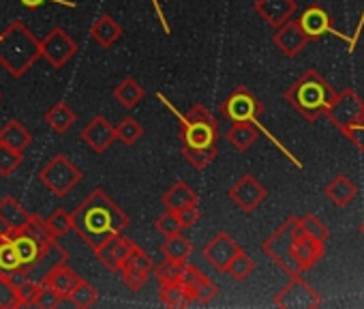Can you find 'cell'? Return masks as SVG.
Listing matches in <instances>:
<instances>
[{
  "mask_svg": "<svg viewBox=\"0 0 364 309\" xmlns=\"http://www.w3.org/2000/svg\"><path fill=\"white\" fill-rule=\"evenodd\" d=\"M37 177L54 198H67L80 185L84 174L67 154L58 152L39 170Z\"/></svg>",
  "mask_w": 364,
  "mask_h": 309,
  "instance_id": "obj_6",
  "label": "cell"
},
{
  "mask_svg": "<svg viewBox=\"0 0 364 309\" xmlns=\"http://www.w3.org/2000/svg\"><path fill=\"white\" fill-rule=\"evenodd\" d=\"M67 300H69L71 305L80 307V309H88V307H95V305H97V300H99V290H97L90 281H86L84 277H80L77 283L73 286V290L69 292Z\"/></svg>",
  "mask_w": 364,
  "mask_h": 309,
  "instance_id": "obj_33",
  "label": "cell"
},
{
  "mask_svg": "<svg viewBox=\"0 0 364 309\" xmlns=\"http://www.w3.org/2000/svg\"><path fill=\"white\" fill-rule=\"evenodd\" d=\"M176 217L182 226V230H189L200 221V206L198 204H187L176 211Z\"/></svg>",
  "mask_w": 364,
  "mask_h": 309,
  "instance_id": "obj_45",
  "label": "cell"
},
{
  "mask_svg": "<svg viewBox=\"0 0 364 309\" xmlns=\"http://www.w3.org/2000/svg\"><path fill=\"white\" fill-rule=\"evenodd\" d=\"M116 142H122L124 146H135L141 137H144V127L137 118L133 116H124L116 127Z\"/></svg>",
  "mask_w": 364,
  "mask_h": 309,
  "instance_id": "obj_34",
  "label": "cell"
},
{
  "mask_svg": "<svg viewBox=\"0 0 364 309\" xmlns=\"http://www.w3.org/2000/svg\"><path fill=\"white\" fill-rule=\"evenodd\" d=\"M154 228H156V232H161L163 236H171V234L182 232V226H180V221H178V217H176V211H169V209H167L161 217L154 219Z\"/></svg>",
  "mask_w": 364,
  "mask_h": 309,
  "instance_id": "obj_44",
  "label": "cell"
},
{
  "mask_svg": "<svg viewBox=\"0 0 364 309\" xmlns=\"http://www.w3.org/2000/svg\"><path fill=\"white\" fill-rule=\"evenodd\" d=\"M362 110H364V101L353 90L347 88V90H343V93H338V95L332 97V101L326 108V114L330 116V120L343 133H347L360 120Z\"/></svg>",
  "mask_w": 364,
  "mask_h": 309,
  "instance_id": "obj_8",
  "label": "cell"
},
{
  "mask_svg": "<svg viewBox=\"0 0 364 309\" xmlns=\"http://www.w3.org/2000/svg\"><path fill=\"white\" fill-rule=\"evenodd\" d=\"M22 232H24V234H28L31 239H35L41 247H48V245L54 241V236H52V232H50V228H48L46 219H43V217H39V215H33V213H31L28 221L22 226Z\"/></svg>",
  "mask_w": 364,
  "mask_h": 309,
  "instance_id": "obj_37",
  "label": "cell"
},
{
  "mask_svg": "<svg viewBox=\"0 0 364 309\" xmlns=\"http://www.w3.org/2000/svg\"><path fill=\"white\" fill-rule=\"evenodd\" d=\"M46 224H48V228H50V232H52L54 239L65 236L69 230H73V226H71V215H69L65 209H56V211L46 219Z\"/></svg>",
  "mask_w": 364,
  "mask_h": 309,
  "instance_id": "obj_43",
  "label": "cell"
},
{
  "mask_svg": "<svg viewBox=\"0 0 364 309\" xmlns=\"http://www.w3.org/2000/svg\"><path fill=\"white\" fill-rule=\"evenodd\" d=\"M122 26L112 18V16H101L95 20V24L90 26V37L95 39V43H99L101 48L109 50L120 37H122Z\"/></svg>",
  "mask_w": 364,
  "mask_h": 309,
  "instance_id": "obj_21",
  "label": "cell"
},
{
  "mask_svg": "<svg viewBox=\"0 0 364 309\" xmlns=\"http://www.w3.org/2000/svg\"><path fill=\"white\" fill-rule=\"evenodd\" d=\"M24 307L22 292L14 283V279L7 273H0V309H18Z\"/></svg>",
  "mask_w": 364,
  "mask_h": 309,
  "instance_id": "obj_36",
  "label": "cell"
},
{
  "mask_svg": "<svg viewBox=\"0 0 364 309\" xmlns=\"http://www.w3.org/2000/svg\"><path fill=\"white\" fill-rule=\"evenodd\" d=\"M20 268H22V262H20V256H18L11 239L3 241V243H0V273L11 275V273H16Z\"/></svg>",
  "mask_w": 364,
  "mask_h": 309,
  "instance_id": "obj_42",
  "label": "cell"
},
{
  "mask_svg": "<svg viewBox=\"0 0 364 309\" xmlns=\"http://www.w3.org/2000/svg\"><path fill=\"white\" fill-rule=\"evenodd\" d=\"M159 99L178 116L182 148H208V146H217L219 122L202 103L191 105V110L187 114H180L178 110H173V105L163 95H159Z\"/></svg>",
  "mask_w": 364,
  "mask_h": 309,
  "instance_id": "obj_4",
  "label": "cell"
},
{
  "mask_svg": "<svg viewBox=\"0 0 364 309\" xmlns=\"http://www.w3.org/2000/svg\"><path fill=\"white\" fill-rule=\"evenodd\" d=\"M41 58L54 69H63L80 50L77 41L60 26H54L43 39H39Z\"/></svg>",
  "mask_w": 364,
  "mask_h": 309,
  "instance_id": "obj_7",
  "label": "cell"
},
{
  "mask_svg": "<svg viewBox=\"0 0 364 309\" xmlns=\"http://www.w3.org/2000/svg\"><path fill=\"white\" fill-rule=\"evenodd\" d=\"M159 296H161V303L165 307H171V309H180V307H189L193 303L191 294L187 292V288L180 283V279L176 281H165L161 283V290H159Z\"/></svg>",
  "mask_w": 364,
  "mask_h": 309,
  "instance_id": "obj_28",
  "label": "cell"
},
{
  "mask_svg": "<svg viewBox=\"0 0 364 309\" xmlns=\"http://www.w3.org/2000/svg\"><path fill=\"white\" fill-rule=\"evenodd\" d=\"M80 140L97 154H103L105 150H109V146L116 142V131L114 125L105 118V116H95L92 120H88L80 133Z\"/></svg>",
  "mask_w": 364,
  "mask_h": 309,
  "instance_id": "obj_15",
  "label": "cell"
},
{
  "mask_svg": "<svg viewBox=\"0 0 364 309\" xmlns=\"http://www.w3.org/2000/svg\"><path fill=\"white\" fill-rule=\"evenodd\" d=\"M262 103L255 99V95L247 88V86H236L234 93L221 103V114L232 120H257V116L262 114Z\"/></svg>",
  "mask_w": 364,
  "mask_h": 309,
  "instance_id": "obj_10",
  "label": "cell"
},
{
  "mask_svg": "<svg viewBox=\"0 0 364 309\" xmlns=\"http://www.w3.org/2000/svg\"><path fill=\"white\" fill-rule=\"evenodd\" d=\"M362 234H364V224H362Z\"/></svg>",
  "mask_w": 364,
  "mask_h": 309,
  "instance_id": "obj_50",
  "label": "cell"
},
{
  "mask_svg": "<svg viewBox=\"0 0 364 309\" xmlns=\"http://www.w3.org/2000/svg\"><path fill=\"white\" fill-rule=\"evenodd\" d=\"M182 154L185 159L196 168V170H206L215 159H217V146H208V148H182Z\"/></svg>",
  "mask_w": 364,
  "mask_h": 309,
  "instance_id": "obj_38",
  "label": "cell"
},
{
  "mask_svg": "<svg viewBox=\"0 0 364 309\" xmlns=\"http://www.w3.org/2000/svg\"><path fill=\"white\" fill-rule=\"evenodd\" d=\"M345 135H347V137H349V140H351V142L362 150V152H364V110H362L360 120H358V122H355V125L345 133Z\"/></svg>",
  "mask_w": 364,
  "mask_h": 309,
  "instance_id": "obj_46",
  "label": "cell"
},
{
  "mask_svg": "<svg viewBox=\"0 0 364 309\" xmlns=\"http://www.w3.org/2000/svg\"><path fill=\"white\" fill-rule=\"evenodd\" d=\"M150 3H152V7L156 9V16H159V22H161L163 31H165V33H171V28H169V24H167V18H165L163 9H161V5H159V0H150Z\"/></svg>",
  "mask_w": 364,
  "mask_h": 309,
  "instance_id": "obj_48",
  "label": "cell"
},
{
  "mask_svg": "<svg viewBox=\"0 0 364 309\" xmlns=\"http://www.w3.org/2000/svg\"><path fill=\"white\" fill-rule=\"evenodd\" d=\"M257 135H259V131H257V125H255L253 120H238V122H234V125L230 127V131H228L230 144H232L236 150H240V152L249 150V148L255 144Z\"/></svg>",
  "mask_w": 364,
  "mask_h": 309,
  "instance_id": "obj_24",
  "label": "cell"
},
{
  "mask_svg": "<svg viewBox=\"0 0 364 309\" xmlns=\"http://www.w3.org/2000/svg\"><path fill=\"white\" fill-rule=\"evenodd\" d=\"M0 144L16 148V150H26L33 144V135L20 120H9L0 129Z\"/></svg>",
  "mask_w": 364,
  "mask_h": 309,
  "instance_id": "obj_25",
  "label": "cell"
},
{
  "mask_svg": "<svg viewBox=\"0 0 364 309\" xmlns=\"http://www.w3.org/2000/svg\"><path fill=\"white\" fill-rule=\"evenodd\" d=\"M0 217H3L16 232H20L22 226L28 221L31 213H28V211L24 209V204H20L16 198L7 196V198L0 200Z\"/></svg>",
  "mask_w": 364,
  "mask_h": 309,
  "instance_id": "obj_31",
  "label": "cell"
},
{
  "mask_svg": "<svg viewBox=\"0 0 364 309\" xmlns=\"http://www.w3.org/2000/svg\"><path fill=\"white\" fill-rule=\"evenodd\" d=\"M65 303V298L54 290L50 288L48 283H37L35 290H33V296H31V305L28 307H37V309H56Z\"/></svg>",
  "mask_w": 364,
  "mask_h": 309,
  "instance_id": "obj_35",
  "label": "cell"
},
{
  "mask_svg": "<svg viewBox=\"0 0 364 309\" xmlns=\"http://www.w3.org/2000/svg\"><path fill=\"white\" fill-rule=\"evenodd\" d=\"M0 101H3V93H0Z\"/></svg>",
  "mask_w": 364,
  "mask_h": 309,
  "instance_id": "obj_49",
  "label": "cell"
},
{
  "mask_svg": "<svg viewBox=\"0 0 364 309\" xmlns=\"http://www.w3.org/2000/svg\"><path fill=\"white\" fill-rule=\"evenodd\" d=\"M39 58V39L24 22L16 20L0 33V67L11 78H24Z\"/></svg>",
  "mask_w": 364,
  "mask_h": 309,
  "instance_id": "obj_2",
  "label": "cell"
},
{
  "mask_svg": "<svg viewBox=\"0 0 364 309\" xmlns=\"http://www.w3.org/2000/svg\"><path fill=\"white\" fill-rule=\"evenodd\" d=\"M255 271V262H253V258L249 256V253H245L242 249L238 251V256L230 262V266H228V275L230 277H234L236 281H245L247 277H251V273Z\"/></svg>",
  "mask_w": 364,
  "mask_h": 309,
  "instance_id": "obj_40",
  "label": "cell"
},
{
  "mask_svg": "<svg viewBox=\"0 0 364 309\" xmlns=\"http://www.w3.org/2000/svg\"><path fill=\"white\" fill-rule=\"evenodd\" d=\"M298 226H300V230H302L306 236L326 243V239H328V226H326L317 215H311V213H309V215L298 217Z\"/></svg>",
  "mask_w": 364,
  "mask_h": 309,
  "instance_id": "obj_41",
  "label": "cell"
},
{
  "mask_svg": "<svg viewBox=\"0 0 364 309\" xmlns=\"http://www.w3.org/2000/svg\"><path fill=\"white\" fill-rule=\"evenodd\" d=\"M152 273H154V262L139 245H135L131 249V253L127 256V260L118 268V275H120L122 283L133 292L141 290L150 281Z\"/></svg>",
  "mask_w": 364,
  "mask_h": 309,
  "instance_id": "obj_9",
  "label": "cell"
},
{
  "mask_svg": "<svg viewBox=\"0 0 364 309\" xmlns=\"http://www.w3.org/2000/svg\"><path fill=\"white\" fill-rule=\"evenodd\" d=\"M242 247L228 234V232H217L202 249V256L219 271V273H225L230 262L238 256Z\"/></svg>",
  "mask_w": 364,
  "mask_h": 309,
  "instance_id": "obj_14",
  "label": "cell"
},
{
  "mask_svg": "<svg viewBox=\"0 0 364 309\" xmlns=\"http://www.w3.org/2000/svg\"><path fill=\"white\" fill-rule=\"evenodd\" d=\"M300 232V226H298V217H287L264 243H262V251L274 262L279 264L289 277H298L302 275V268L300 264L296 262V256H294V243H296V236Z\"/></svg>",
  "mask_w": 364,
  "mask_h": 309,
  "instance_id": "obj_5",
  "label": "cell"
},
{
  "mask_svg": "<svg viewBox=\"0 0 364 309\" xmlns=\"http://www.w3.org/2000/svg\"><path fill=\"white\" fill-rule=\"evenodd\" d=\"M187 204H198V194L185 183V181H178L173 183L165 194H163V206L169 211H178Z\"/></svg>",
  "mask_w": 364,
  "mask_h": 309,
  "instance_id": "obj_27",
  "label": "cell"
},
{
  "mask_svg": "<svg viewBox=\"0 0 364 309\" xmlns=\"http://www.w3.org/2000/svg\"><path fill=\"white\" fill-rule=\"evenodd\" d=\"M178 279H180L182 286L187 288L191 298L198 300L200 305L213 303L217 298V294H219V286L191 262H187L185 266H180V277Z\"/></svg>",
  "mask_w": 364,
  "mask_h": 309,
  "instance_id": "obj_13",
  "label": "cell"
},
{
  "mask_svg": "<svg viewBox=\"0 0 364 309\" xmlns=\"http://www.w3.org/2000/svg\"><path fill=\"white\" fill-rule=\"evenodd\" d=\"M253 9L266 24H270L272 28H279L281 24L294 18L298 5H296V0H255Z\"/></svg>",
  "mask_w": 364,
  "mask_h": 309,
  "instance_id": "obj_18",
  "label": "cell"
},
{
  "mask_svg": "<svg viewBox=\"0 0 364 309\" xmlns=\"http://www.w3.org/2000/svg\"><path fill=\"white\" fill-rule=\"evenodd\" d=\"M22 164H24V150H16L0 144V177L9 179Z\"/></svg>",
  "mask_w": 364,
  "mask_h": 309,
  "instance_id": "obj_39",
  "label": "cell"
},
{
  "mask_svg": "<svg viewBox=\"0 0 364 309\" xmlns=\"http://www.w3.org/2000/svg\"><path fill=\"white\" fill-rule=\"evenodd\" d=\"M20 3L26 7V9H39L41 5L46 3H52V5H60V7H75V3H69V0H20Z\"/></svg>",
  "mask_w": 364,
  "mask_h": 309,
  "instance_id": "obj_47",
  "label": "cell"
},
{
  "mask_svg": "<svg viewBox=\"0 0 364 309\" xmlns=\"http://www.w3.org/2000/svg\"><path fill=\"white\" fill-rule=\"evenodd\" d=\"M326 196L332 204L336 206H347L355 196H358V187L355 183H351L345 174H338L336 179H332L326 185Z\"/></svg>",
  "mask_w": 364,
  "mask_h": 309,
  "instance_id": "obj_26",
  "label": "cell"
},
{
  "mask_svg": "<svg viewBox=\"0 0 364 309\" xmlns=\"http://www.w3.org/2000/svg\"><path fill=\"white\" fill-rule=\"evenodd\" d=\"M71 226L90 249H97L114 234L127 230L129 215L103 189H95L71 213Z\"/></svg>",
  "mask_w": 364,
  "mask_h": 309,
  "instance_id": "obj_1",
  "label": "cell"
},
{
  "mask_svg": "<svg viewBox=\"0 0 364 309\" xmlns=\"http://www.w3.org/2000/svg\"><path fill=\"white\" fill-rule=\"evenodd\" d=\"M161 251H163L165 262H169L173 266H185L191 260L193 243L185 234H182V232H178V234L165 236V243H163Z\"/></svg>",
  "mask_w": 364,
  "mask_h": 309,
  "instance_id": "obj_19",
  "label": "cell"
},
{
  "mask_svg": "<svg viewBox=\"0 0 364 309\" xmlns=\"http://www.w3.org/2000/svg\"><path fill=\"white\" fill-rule=\"evenodd\" d=\"M274 305L283 309H315L321 305V296L298 275L274 296Z\"/></svg>",
  "mask_w": 364,
  "mask_h": 309,
  "instance_id": "obj_11",
  "label": "cell"
},
{
  "mask_svg": "<svg viewBox=\"0 0 364 309\" xmlns=\"http://www.w3.org/2000/svg\"><path fill=\"white\" fill-rule=\"evenodd\" d=\"M137 243H133L131 239H127L122 232L120 234H114L112 239H107L103 245H99L95 251L97 260L109 271V273H118V268L122 266V262L127 260V256L131 253V249L135 247Z\"/></svg>",
  "mask_w": 364,
  "mask_h": 309,
  "instance_id": "obj_16",
  "label": "cell"
},
{
  "mask_svg": "<svg viewBox=\"0 0 364 309\" xmlns=\"http://www.w3.org/2000/svg\"><path fill=\"white\" fill-rule=\"evenodd\" d=\"M294 256H296V262L300 264V268L304 273V271H309L311 266H315L321 260V256H323V243L306 236L300 230L298 236H296V243H294Z\"/></svg>",
  "mask_w": 364,
  "mask_h": 309,
  "instance_id": "obj_20",
  "label": "cell"
},
{
  "mask_svg": "<svg viewBox=\"0 0 364 309\" xmlns=\"http://www.w3.org/2000/svg\"><path fill=\"white\" fill-rule=\"evenodd\" d=\"M46 125L54 131V133H65V131H69L73 125H75V120H77V114L71 110V105L69 103H65V101H56L48 112H46Z\"/></svg>",
  "mask_w": 364,
  "mask_h": 309,
  "instance_id": "obj_23",
  "label": "cell"
},
{
  "mask_svg": "<svg viewBox=\"0 0 364 309\" xmlns=\"http://www.w3.org/2000/svg\"><path fill=\"white\" fill-rule=\"evenodd\" d=\"M298 22H300V26H302V31L306 33V37H309V39L321 37V35L328 31V26H330V20H328L326 11H321L319 7H311V9H306Z\"/></svg>",
  "mask_w": 364,
  "mask_h": 309,
  "instance_id": "obj_32",
  "label": "cell"
},
{
  "mask_svg": "<svg viewBox=\"0 0 364 309\" xmlns=\"http://www.w3.org/2000/svg\"><path fill=\"white\" fill-rule=\"evenodd\" d=\"M334 95L336 93L315 69H309L285 90V99L289 101V105H294V110L300 112L306 120H317L319 114L326 112Z\"/></svg>",
  "mask_w": 364,
  "mask_h": 309,
  "instance_id": "obj_3",
  "label": "cell"
},
{
  "mask_svg": "<svg viewBox=\"0 0 364 309\" xmlns=\"http://www.w3.org/2000/svg\"><path fill=\"white\" fill-rule=\"evenodd\" d=\"M11 243H14V247H16V251H18V256H20L22 268H24V266H31L33 262H37L39 256H41L43 249H46V247H41L35 239H31L28 234H24L22 230L16 232V234L11 236Z\"/></svg>",
  "mask_w": 364,
  "mask_h": 309,
  "instance_id": "obj_30",
  "label": "cell"
},
{
  "mask_svg": "<svg viewBox=\"0 0 364 309\" xmlns=\"http://www.w3.org/2000/svg\"><path fill=\"white\" fill-rule=\"evenodd\" d=\"M230 200L242 211V213H253L259 209V204L268 198L266 187L253 177V174H242L230 189H228Z\"/></svg>",
  "mask_w": 364,
  "mask_h": 309,
  "instance_id": "obj_12",
  "label": "cell"
},
{
  "mask_svg": "<svg viewBox=\"0 0 364 309\" xmlns=\"http://www.w3.org/2000/svg\"><path fill=\"white\" fill-rule=\"evenodd\" d=\"M272 43H274L285 56L294 58V56H298V54L304 50V46L309 43V37H306V33L302 31V26H300L298 20H289V22H285V24H281V26L277 28V33H274V37H272Z\"/></svg>",
  "mask_w": 364,
  "mask_h": 309,
  "instance_id": "obj_17",
  "label": "cell"
},
{
  "mask_svg": "<svg viewBox=\"0 0 364 309\" xmlns=\"http://www.w3.org/2000/svg\"><path fill=\"white\" fill-rule=\"evenodd\" d=\"M77 279H80V275H77L67 262H63V264L54 266V268L46 275L43 283H48L50 288H54V290L67 300V296H69V292L73 290V286L77 283Z\"/></svg>",
  "mask_w": 364,
  "mask_h": 309,
  "instance_id": "obj_22",
  "label": "cell"
},
{
  "mask_svg": "<svg viewBox=\"0 0 364 309\" xmlns=\"http://www.w3.org/2000/svg\"><path fill=\"white\" fill-rule=\"evenodd\" d=\"M146 95V88L133 80V78H124L116 88H114V99L124 108V110H133Z\"/></svg>",
  "mask_w": 364,
  "mask_h": 309,
  "instance_id": "obj_29",
  "label": "cell"
}]
</instances>
